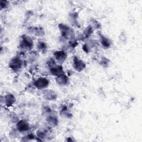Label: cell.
<instances>
[{
  "label": "cell",
  "instance_id": "4",
  "mask_svg": "<svg viewBox=\"0 0 142 142\" xmlns=\"http://www.w3.org/2000/svg\"><path fill=\"white\" fill-rule=\"evenodd\" d=\"M75 68H76L77 70H78V68H79L78 70L80 71V70H82V69L85 67V65L84 64V63L83 62H82L80 61V60H76L75 62Z\"/></svg>",
  "mask_w": 142,
  "mask_h": 142
},
{
  "label": "cell",
  "instance_id": "1",
  "mask_svg": "<svg viewBox=\"0 0 142 142\" xmlns=\"http://www.w3.org/2000/svg\"><path fill=\"white\" fill-rule=\"evenodd\" d=\"M48 81L45 78H40L36 81L35 86L39 88H42L46 87L48 85Z\"/></svg>",
  "mask_w": 142,
  "mask_h": 142
},
{
  "label": "cell",
  "instance_id": "3",
  "mask_svg": "<svg viewBox=\"0 0 142 142\" xmlns=\"http://www.w3.org/2000/svg\"><path fill=\"white\" fill-rule=\"evenodd\" d=\"M56 59H57L58 61H63L64 59H65V57H66V55H65V53L63 52H57L56 53Z\"/></svg>",
  "mask_w": 142,
  "mask_h": 142
},
{
  "label": "cell",
  "instance_id": "2",
  "mask_svg": "<svg viewBox=\"0 0 142 142\" xmlns=\"http://www.w3.org/2000/svg\"><path fill=\"white\" fill-rule=\"evenodd\" d=\"M17 128L19 131H26L28 129V125L24 121H21L17 124Z\"/></svg>",
  "mask_w": 142,
  "mask_h": 142
}]
</instances>
